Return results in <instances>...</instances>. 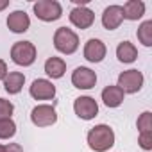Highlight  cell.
<instances>
[{"label":"cell","mask_w":152,"mask_h":152,"mask_svg":"<svg viewBox=\"0 0 152 152\" xmlns=\"http://www.w3.org/2000/svg\"><path fill=\"white\" fill-rule=\"evenodd\" d=\"M64 72H66V63H64L61 57L52 56V57H48V59L45 61V73L48 75V77H52V79H61L63 75H64Z\"/></svg>","instance_id":"17"},{"label":"cell","mask_w":152,"mask_h":152,"mask_svg":"<svg viewBox=\"0 0 152 152\" xmlns=\"http://www.w3.org/2000/svg\"><path fill=\"white\" fill-rule=\"evenodd\" d=\"M0 152H4V145H0Z\"/></svg>","instance_id":"27"},{"label":"cell","mask_w":152,"mask_h":152,"mask_svg":"<svg viewBox=\"0 0 152 152\" xmlns=\"http://www.w3.org/2000/svg\"><path fill=\"white\" fill-rule=\"evenodd\" d=\"M122 13H124V18L125 20L136 22V20H140L145 15V4L141 2V0H129V2L124 4Z\"/></svg>","instance_id":"15"},{"label":"cell","mask_w":152,"mask_h":152,"mask_svg":"<svg viewBox=\"0 0 152 152\" xmlns=\"http://www.w3.org/2000/svg\"><path fill=\"white\" fill-rule=\"evenodd\" d=\"M4 152H23V148L20 143H9L4 147Z\"/></svg>","instance_id":"24"},{"label":"cell","mask_w":152,"mask_h":152,"mask_svg":"<svg viewBox=\"0 0 152 152\" xmlns=\"http://www.w3.org/2000/svg\"><path fill=\"white\" fill-rule=\"evenodd\" d=\"M16 134V124L11 118L0 120V140H9Z\"/></svg>","instance_id":"20"},{"label":"cell","mask_w":152,"mask_h":152,"mask_svg":"<svg viewBox=\"0 0 152 152\" xmlns=\"http://www.w3.org/2000/svg\"><path fill=\"white\" fill-rule=\"evenodd\" d=\"M138 131L140 132H152V113L145 111L138 118Z\"/></svg>","instance_id":"21"},{"label":"cell","mask_w":152,"mask_h":152,"mask_svg":"<svg viewBox=\"0 0 152 152\" xmlns=\"http://www.w3.org/2000/svg\"><path fill=\"white\" fill-rule=\"evenodd\" d=\"M138 143L143 150H150L152 148V132H140Z\"/></svg>","instance_id":"23"},{"label":"cell","mask_w":152,"mask_h":152,"mask_svg":"<svg viewBox=\"0 0 152 152\" xmlns=\"http://www.w3.org/2000/svg\"><path fill=\"white\" fill-rule=\"evenodd\" d=\"M29 93L36 100H50L56 97V86L47 79H36V81H32Z\"/></svg>","instance_id":"10"},{"label":"cell","mask_w":152,"mask_h":152,"mask_svg":"<svg viewBox=\"0 0 152 152\" xmlns=\"http://www.w3.org/2000/svg\"><path fill=\"white\" fill-rule=\"evenodd\" d=\"M23 83H25V75L22 72H7L6 79H4V90L9 95H16L22 91Z\"/></svg>","instance_id":"14"},{"label":"cell","mask_w":152,"mask_h":152,"mask_svg":"<svg viewBox=\"0 0 152 152\" xmlns=\"http://www.w3.org/2000/svg\"><path fill=\"white\" fill-rule=\"evenodd\" d=\"M88 145L95 152H106V150H109L115 145V131L109 125H106V124L95 125L88 132Z\"/></svg>","instance_id":"1"},{"label":"cell","mask_w":152,"mask_h":152,"mask_svg":"<svg viewBox=\"0 0 152 152\" xmlns=\"http://www.w3.org/2000/svg\"><path fill=\"white\" fill-rule=\"evenodd\" d=\"M32 11L41 22H56L63 15V7L56 0H38L32 6Z\"/></svg>","instance_id":"4"},{"label":"cell","mask_w":152,"mask_h":152,"mask_svg":"<svg viewBox=\"0 0 152 152\" xmlns=\"http://www.w3.org/2000/svg\"><path fill=\"white\" fill-rule=\"evenodd\" d=\"M122 22H124L122 6H109V7L104 9V13H102V25H104L107 31L118 29Z\"/></svg>","instance_id":"13"},{"label":"cell","mask_w":152,"mask_h":152,"mask_svg":"<svg viewBox=\"0 0 152 152\" xmlns=\"http://www.w3.org/2000/svg\"><path fill=\"white\" fill-rule=\"evenodd\" d=\"M70 22L77 29H90L95 22V15L86 6H77L70 11Z\"/></svg>","instance_id":"9"},{"label":"cell","mask_w":152,"mask_h":152,"mask_svg":"<svg viewBox=\"0 0 152 152\" xmlns=\"http://www.w3.org/2000/svg\"><path fill=\"white\" fill-rule=\"evenodd\" d=\"M7 27L11 32L15 34H22L25 31H29L31 27V18L25 11H13L9 16H7Z\"/></svg>","instance_id":"12"},{"label":"cell","mask_w":152,"mask_h":152,"mask_svg":"<svg viewBox=\"0 0 152 152\" xmlns=\"http://www.w3.org/2000/svg\"><path fill=\"white\" fill-rule=\"evenodd\" d=\"M73 111L83 120H93L99 115V104L91 97H79L73 102Z\"/></svg>","instance_id":"8"},{"label":"cell","mask_w":152,"mask_h":152,"mask_svg":"<svg viewBox=\"0 0 152 152\" xmlns=\"http://www.w3.org/2000/svg\"><path fill=\"white\" fill-rule=\"evenodd\" d=\"M136 36H138V39H140L141 45H145V47H152V20L143 22V23L138 27Z\"/></svg>","instance_id":"19"},{"label":"cell","mask_w":152,"mask_h":152,"mask_svg":"<svg viewBox=\"0 0 152 152\" xmlns=\"http://www.w3.org/2000/svg\"><path fill=\"white\" fill-rule=\"evenodd\" d=\"M143 73L138 70H125L118 75V88L124 93H138L143 86Z\"/></svg>","instance_id":"5"},{"label":"cell","mask_w":152,"mask_h":152,"mask_svg":"<svg viewBox=\"0 0 152 152\" xmlns=\"http://www.w3.org/2000/svg\"><path fill=\"white\" fill-rule=\"evenodd\" d=\"M125 99V93L118 86H106L102 90V100L107 107H118Z\"/></svg>","instance_id":"16"},{"label":"cell","mask_w":152,"mask_h":152,"mask_svg":"<svg viewBox=\"0 0 152 152\" xmlns=\"http://www.w3.org/2000/svg\"><path fill=\"white\" fill-rule=\"evenodd\" d=\"M106 52H107V48H106L104 41H100L97 38L88 39L84 45V59L90 63H100L106 57Z\"/></svg>","instance_id":"11"},{"label":"cell","mask_w":152,"mask_h":152,"mask_svg":"<svg viewBox=\"0 0 152 152\" xmlns=\"http://www.w3.org/2000/svg\"><path fill=\"white\" fill-rule=\"evenodd\" d=\"M54 47L57 52L70 56L79 48V36L68 27H59L54 32Z\"/></svg>","instance_id":"2"},{"label":"cell","mask_w":152,"mask_h":152,"mask_svg":"<svg viewBox=\"0 0 152 152\" xmlns=\"http://www.w3.org/2000/svg\"><path fill=\"white\" fill-rule=\"evenodd\" d=\"M116 57L120 63H134L138 57V48L131 41H122L116 47Z\"/></svg>","instance_id":"18"},{"label":"cell","mask_w":152,"mask_h":152,"mask_svg":"<svg viewBox=\"0 0 152 152\" xmlns=\"http://www.w3.org/2000/svg\"><path fill=\"white\" fill-rule=\"evenodd\" d=\"M7 6H9V0H2V2H0V11H4Z\"/></svg>","instance_id":"26"},{"label":"cell","mask_w":152,"mask_h":152,"mask_svg":"<svg viewBox=\"0 0 152 152\" xmlns=\"http://www.w3.org/2000/svg\"><path fill=\"white\" fill-rule=\"evenodd\" d=\"M13 111H15L13 102H9L6 99H0V120H2V118H11Z\"/></svg>","instance_id":"22"},{"label":"cell","mask_w":152,"mask_h":152,"mask_svg":"<svg viewBox=\"0 0 152 152\" xmlns=\"http://www.w3.org/2000/svg\"><path fill=\"white\" fill-rule=\"evenodd\" d=\"M72 84L77 90H91L97 84V73L91 68L79 66L72 73Z\"/></svg>","instance_id":"7"},{"label":"cell","mask_w":152,"mask_h":152,"mask_svg":"<svg viewBox=\"0 0 152 152\" xmlns=\"http://www.w3.org/2000/svg\"><path fill=\"white\" fill-rule=\"evenodd\" d=\"M31 122L36 127H50L57 122L56 107L50 104H39L31 111Z\"/></svg>","instance_id":"6"},{"label":"cell","mask_w":152,"mask_h":152,"mask_svg":"<svg viewBox=\"0 0 152 152\" xmlns=\"http://www.w3.org/2000/svg\"><path fill=\"white\" fill-rule=\"evenodd\" d=\"M6 75H7V64H6V61L0 59V81H4Z\"/></svg>","instance_id":"25"},{"label":"cell","mask_w":152,"mask_h":152,"mask_svg":"<svg viewBox=\"0 0 152 152\" xmlns=\"http://www.w3.org/2000/svg\"><path fill=\"white\" fill-rule=\"evenodd\" d=\"M11 59L20 66H31L36 61V47L31 41H16L11 47Z\"/></svg>","instance_id":"3"}]
</instances>
